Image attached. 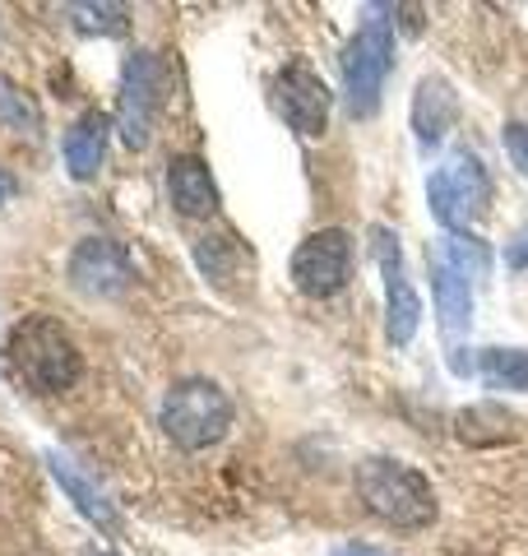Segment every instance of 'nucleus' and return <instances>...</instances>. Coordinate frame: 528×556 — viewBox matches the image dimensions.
I'll return each mask as SVG.
<instances>
[{"label":"nucleus","instance_id":"1","mask_svg":"<svg viewBox=\"0 0 528 556\" xmlns=\"http://www.w3.org/2000/svg\"><path fill=\"white\" fill-rule=\"evenodd\" d=\"M5 362L10 376L33 394H65L84 376V357L75 339L51 316H24L14 325L5 339Z\"/></svg>","mask_w":528,"mask_h":556},{"label":"nucleus","instance_id":"2","mask_svg":"<svg viewBox=\"0 0 528 556\" xmlns=\"http://www.w3.org/2000/svg\"><path fill=\"white\" fill-rule=\"evenodd\" d=\"M357 496L380 525L394 529H427L436 519V492L431 482L403 459L372 455L357 464Z\"/></svg>","mask_w":528,"mask_h":556},{"label":"nucleus","instance_id":"3","mask_svg":"<svg viewBox=\"0 0 528 556\" xmlns=\"http://www.w3.org/2000/svg\"><path fill=\"white\" fill-rule=\"evenodd\" d=\"M158 422H163L172 445L209 450V445H218L227 431H232V399H227V390L214 386V380L186 376V380H176V386L167 390Z\"/></svg>","mask_w":528,"mask_h":556},{"label":"nucleus","instance_id":"4","mask_svg":"<svg viewBox=\"0 0 528 556\" xmlns=\"http://www.w3.org/2000/svg\"><path fill=\"white\" fill-rule=\"evenodd\" d=\"M427 204H431V218L454 237L478 228V223L487 218V208H491V177H487L478 153H468V149L450 153V159L431 172Z\"/></svg>","mask_w":528,"mask_h":556},{"label":"nucleus","instance_id":"5","mask_svg":"<svg viewBox=\"0 0 528 556\" xmlns=\"http://www.w3.org/2000/svg\"><path fill=\"white\" fill-rule=\"evenodd\" d=\"M394 70V28L385 20H366L343 47V108L352 121L380 112L385 79Z\"/></svg>","mask_w":528,"mask_h":556},{"label":"nucleus","instance_id":"6","mask_svg":"<svg viewBox=\"0 0 528 556\" xmlns=\"http://www.w3.org/2000/svg\"><path fill=\"white\" fill-rule=\"evenodd\" d=\"M163 89L167 70L153 51H135L121 65V93H116V130L126 139V149H149L158 112H163Z\"/></svg>","mask_w":528,"mask_h":556},{"label":"nucleus","instance_id":"7","mask_svg":"<svg viewBox=\"0 0 528 556\" xmlns=\"http://www.w3.org/2000/svg\"><path fill=\"white\" fill-rule=\"evenodd\" d=\"M348 278H352V237L343 228L311 232L302 247L292 251V283H297V292H306L315 302L343 292Z\"/></svg>","mask_w":528,"mask_h":556},{"label":"nucleus","instance_id":"8","mask_svg":"<svg viewBox=\"0 0 528 556\" xmlns=\"http://www.w3.org/2000/svg\"><path fill=\"white\" fill-rule=\"evenodd\" d=\"M372 251H376V265L385 274V334H390L394 348H408L417 325H422V302H417L408 269H403L399 237L390 228H372Z\"/></svg>","mask_w":528,"mask_h":556},{"label":"nucleus","instance_id":"9","mask_svg":"<svg viewBox=\"0 0 528 556\" xmlns=\"http://www.w3.org/2000/svg\"><path fill=\"white\" fill-rule=\"evenodd\" d=\"M70 288L84 292V298H121L130 283H135V265H130V251L112 237H84L75 251H70Z\"/></svg>","mask_w":528,"mask_h":556},{"label":"nucleus","instance_id":"10","mask_svg":"<svg viewBox=\"0 0 528 556\" xmlns=\"http://www.w3.org/2000/svg\"><path fill=\"white\" fill-rule=\"evenodd\" d=\"M274 102H278V112H284V121L297 130V135H306V139H320L329 130V89H325V79L315 75V70L306 61H292L288 70H278V79H274Z\"/></svg>","mask_w":528,"mask_h":556},{"label":"nucleus","instance_id":"11","mask_svg":"<svg viewBox=\"0 0 528 556\" xmlns=\"http://www.w3.org/2000/svg\"><path fill=\"white\" fill-rule=\"evenodd\" d=\"M167 195H172L181 218L218 214V186H214V177H209V163L196 159V153H181V159L167 163Z\"/></svg>","mask_w":528,"mask_h":556},{"label":"nucleus","instance_id":"12","mask_svg":"<svg viewBox=\"0 0 528 556\" xmlns=\"http://www.w3.org/2000/svg\"><path fill=\"white\" fill-rule=\"evenodd\" d=\"M47 468H51V478L61 482V492L75 501V510L84 519H93L102 533H121V515H116V506L108 501V492H102L98 482H88L79 468H75V459L61 455V450H47Z\"/></svg>","mask_w":528,"mask_h":556},{"label":"nucleus","instance_id":"13","mask_svg":"<svg viewBox=\"0 0 528 556\" xmlns=\"http://www.w3.org/2000/svg\"><path fill=\"white\" fill-rule=\"evenodd\" d=\"M454 116H460V98H454L450 79L427 75V79L417 84V93H413V130H417V144L422 149H436L440 139L450 135Z\"/></svg>","mask_w":528,"mask_h":556},{"label":"nucleus","instance_id":"14","mask_svg":"<svg viewBox=\"0 0 528 556\" xmlns=\"http://www.w3.org/2000/svg\"><path fill=\"white\" fill-rule=\"evenodd\" d=\"M108 135H112V121L108 112H84L75 126L65 135V167L75 181H93L102 159H108Z\"/></svg>","mask_w":528,"mask_h":556},{"label":"nucleus","instance_id":"15","mask_svg":"<svg viewBox=\"0 0 528 556\" xmlns=\"http://www.w3.org/2000/svg\"><path fill=\"white\" fill-rule=\"evenodd\" d=\"M454 437H460L464 445H505L519 437V417L505 413L501 404H473L464 408L460 417H454Z\"/></svg>","mask_w":528,"mask_h":556},{"label":"nucleus","instance_id":"16","mask_svg":"<svg viewBox=\"0 0 528 556\" xmlns=\"http://www.w3.org/2000/svg\"><path fill=\"white\" fill-rule=\"evenodd\" d=\"M478 376L491 390H519L528 394V353L524 348H482Z\"/></svg>","mask_w":528,"mask_h":556},{"label":"nucleus","instance_id":"17","mask_svg":"<svg viewBox=\"0 0 528 556\" xmlns=\"http://www.w3.org/2000/svg\"><path fill=\"white\" fill-rule=\"evenodd\" d=\"M0 121H5L10 130L28 135V139H38V130H42V112L33 108V98L14 89L10 79H0Z\"/></svg>","mask_w":528,"mask_h":556},{"label":"nucleus","instance_id":"18","mask_svg":"<svg viewBox=\"0 0 528 556\" xmlns=\"http://www.w3.org/2000/svg\"><path fill=\"white\" fill-rule=\"evenodd\" d=\"M75 24L84 33H102V38H121L126 33V10L121 5H70Z\"/></svg>","mask_w":528,"mask_h":556},{"label":"nucleus","instance_id":"19","mask_svg":"<svg viewBox=\"0 0 528 556\" xmlns=\"http://www.w3.org/2000/svg\"><path fill=\"white\" fill-rule=\"evenodd\" d=\"M505 153H510V163H515L524 177H528V121H510L505 126Z\"/></svg>","mask_w":528,"mask_h":556},{"label":"nucleus","instance_id":"20","mask_svg":"<svg viewBox=\"0 0 528 556\" xmlns=\"http://www.w3.org/2000/svg\"><path fill=\"white\" fill-rule=\"evenodd\" d=\"M505 265H510V269H528V228L505 247Z\"/></svg>","mask_w":528,"mask_h":556},{"label":"nucleus","instance_id":"21","mask_svg":"<svg viewBox=\"0 0 528 556\" xmlns=\"http://www.w3.org/2000/svg\"><path fill=\"white\" fill-rule=\"evenodd\" d=\"M329 556H385V552H376V547H366V543H343V547H334Z\"/></svg>","mask_w":528,"mask_h":556},{"label":"nucleus","instance_id":"22","mask_svg":"<svg viewBox=\"0 0 528 556\" xmlns=\"http://www.w3.org/2000/svg\"><path fill=\"white\" fill-rule=\"evenodd\" d=\"M14 190H20V181H14L10 172L0 167V204H5V200H14Z\"/></svg>","mask_w":528,"mask_h":556},{"label":"nucleus","instance_id":"23","mask_svg":"<svg viewBox=\"0 0 528 556\" xmlns=\"http://www.w3.org/2000/svg\"><path fill=\"white\" fill-rule=\"evenodd\" d=\"M102 556H112V552H102Z\"/></svg>","mask_w":528,"mask_h":556}]
</instances>
